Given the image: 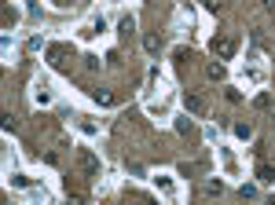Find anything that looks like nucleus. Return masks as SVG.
Wrapping results in <instances>:
<instances>
[{
	"label": "nucleus",
	"instance_id": "1",
	"mask_svg": "<svg viewBox=\"0 0 275 205\" xmlns=\"http://www.w3.org/2000/svg\"><path fill=\"white\" fill-rule=\"evenodd\" d=\"M77 158H81V169H84V176H92V180H96V176L103 173V165H99V158L92 154V150H84V147H81V154H77Z\"/></svg>",
	"mask_w": 275,
	"mask_h": 205
},
{
	"label": "nucleus",
	"instance_id": "2",
	"mask_svg": "<svg viewBox=\"0 0 275 205\" xmlns=\"http://www.w3.org/2000/svg\"><path fill=\"white\" fill-rule=\"evenodd\" d=\"M209 48H213V55H220V59H231L235 55V41H231V37H213Z\"/></svg>",
	"mask_w": 275,
	"mask_h": 205
},
{
	"label": "nucleus",
	"instance_id": "3",
	"mask_svg": "<svg viewBox=\"0 0 275 205\" xmlns=\"http://www.w3.org/2000/svg\"><path fill=\"white\" fill-rule=\"evenodd\" d=\"M8 183H11V187H18V190H37V187H41L37 180H30V176H22V173H11Z\"/></svg>",
	"mask_w": 275,
	"mask_h": 205
},
{
	"label": "nucleus",
	"instance_id": "4",
	"mask_svg": "<svg viewBox=\"0 0 275 205\" xmlns=\"http://www.w3.org/2000/svg\"><path fill=\"white\" fill-rule=\"evenodd\" d=\"M103 30H107V18H103V15H96V18H92V22L81 30V37L88 41V37H96V33H103Z\"/></svg>",
	"mask_w": 275,
	"mask_h": 205
},
{
	"label": "nucleus",
	"instance_id": "5",
	"mask_svg": "<svg viewBox=\"0 0 275 205\" xmlns=\"http://www.w3.org/2000/svg\"><path fill=\"white\" fill-rule=\"evenodd\" d=\"M242 81H250V84H264V70H260V66H246V70H242Z\"/></svg>",
	"mask_w": 275,
	"mask_h": 205
},
{
	"label": "nucleus",
	"instance_id": "6",
	"mask_svg": "<svg viewBox=\"0 0 275 205\" xmlns=\"http://www.w3.org/2000/svg\"><path fill=\"white\" fill-rule=\"evenodd\" d=\"M33 103H37V107H48V103H51V88H48V84H37V88H33Z\"/></svg>",
	"mask_w": 275,
	"mask_h": 205
},
{
	"label": "nucleus",
	"instance_id": "7",
	"mask_svg": "<svg viewBox=\"0 0 275 205\" xmlns=\"http://www.w3.org/2000/svg\"><path fill=\"white\" fill-rule=\"evenodd\" d=\"M183 107L191 110V114H206V103H202L198 95H183Z\"/></svg>",
	"mask_w": 275,
	"mask_h": 205
},
{
	"label": "nucleus",
	"instance_id": "8",
	"mask_svg": "<svg viewBox=\"0 0 275 205\" xmlns=\"http://www.w3.org/2000/svg\"><path fill=\"white\" fill-rule=\"evenodd\" d=\"M154 187H158L162 194H176V183L169 180V176H154Z\"/></svg>",
	"mask_w": 275,
	"mask_h": 205
},
{
	"label": "nucleus",
	"instance_id": "9",
	"mask_svg": "<svg viewBox=\"0 0 275 205\" xmlns=\"http://www.w3.org/2000/svg\"><path fill=\"white\" fill-rule=\"evenodd\" d=\"M257 180H260V183H275V169L260 161V165H257Z\"/></svg>",
	"mask_w": 275,
	"mask_h": 205
},
{
	"label": "nucleus",
	"instance_id": "10",
	"mask_svg": "<svg viewBox=\"0 0 275 205\" xmlns=\"http://www.w3.org/2000/svg\"><path fill=\"white\" fill-rule=\"evenodd\" d=\"M143 48H147V55H158V51H162V41L150 33V37H143Z\"/></svg>",
	"mask_w": 275,
	"mask_h": 205
},
{
	"label": "nucleus",
	"instance_id": "11",
	"mask_svg": "<svg viewBox=\"0 0 275 205\" xmlns=\"http://www.w3.org/2000/svg\"><path fill=\"white\" fill-rule=\"evenodd\" d=\"M132 30H136V18H132V15H125L121 22H117V33H121V37H129Z\"/></svg>",
	"mask_w": 275,
	"mask_h": 205
},
{
	"label": "nucleus",
	"instance_id": "12",
	"mask_svg": "<svg viewBox=\"0 0 275 205\" xmlns=\"http://www.w3.org/2000/svg\"><path fill=\"white\" fill-rule=\"evenodd\" d=\"M51 63H55V66L66 63V48H63V44H55V48H51Z\"/></svg>",
	"mask_w": 275,
	"mask_h": 205
},
{
	"label": "nucleus",
	"instance_id": "13",
	"mask_svg": "<svg viewBox=\"0 0 275 205\" xmlns=\"http://www.w3.org/2000/svg\"><path fill=\"white\" fill-rule=\"evenodd\" d=\"M235 136H239V140H250L253 128H250V125H235Z\"/></svg>",
	"mask_w": 275,
	"mask_h": 205
},
{
	"label": "nucleus",
	"instance_id": "14",
	"mask_svg": "<svg viewBox=\"0 0 275 205\" xmlns=\"http://www.w3.org/2000/svg\"><path fill=\"white\" fill-rule=\"evenodd\" d=\"M96 103H99V107H110V103H114V95H110V92H96Z\"/></svg>",
	"mask_w": 275,
	"mask_h": 205
},
{
	"label": "nucleus",
	"instance_id": "15",
	"mask_svg": "<svg viewBox=\"0 0 275 205\" xmlns=\"http://www.w3.org/2000/svg\"><path fill=\"white\" fill-rule=\"evenodd\" d=\"M253 107H257V110H268V107H272V95H257V99H253Z\"/></svg>",
	"mask_w": 275,
	"mask_h": 205
},
{
	"label": "nucleus",
	"instance_id": "16",
	"mask_svg": "<svg viewBox=\"0 0 275 205\" xmlns=\"http://www.w3.org/2000/svg\"><path fill=\"white\" fill-rule=\"evenodd\" d=\"M209 77H213V81H220V77H224V66L213 63V66H209Z\"/></svg>",
	"mask_w": 275,
	"mask_h": 205
},
{
	"label": "nucleus",
	"instance_id": "17",
	"mask_svg": "<svg viewBox=\"0 0 275 205\" xmlns=\"http://www.w3.org/2000/svg\"><path fill=\"white\" fill-rule=\"evenodd\" d=\"M81 132H84V136H96V132H99V128H96V125H92V121H81Z\"/></svg>",
	"mask_w": 275,
	"mask_h": 205
}]
</instances>
